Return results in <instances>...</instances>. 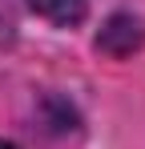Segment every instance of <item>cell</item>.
I'll use <instances>...</instances> for the list:
<instances>
[{
	"label": "cell",
	"instance_id": "cell-2",
	"mask_svg": "<svg viewBox=\"0 0 145 149\" xmlns=\"http://www.w3.org/2000/svg\"><path fill=\"white\" fill-rule=\"evenodd\" d=\"M28 8L52 28H77L89 16V0H28Z\"/></svg>",
	"mask_w": 145,
	"mask_h": 149
},
{
	"label": "cell",
	"instance_id": "cell-3",
	"mask_svg": "<svg viewBox=\"0 0 145 149\" xmlns=\"http://www.w3.org/2000/svg\"><path fill=\"white\" fill-rule=\"evenodd\" d=\"M0 149H16V145H12V141H4V137H0Z\"/></svg>",
	"mask_w": 145,
	"mask_h": 149
},
{
	"label": "cell",
	"instance_id": "cell-1",
	"mask_svg": "<svg viewBox=\"0 0 145 149\" xmlns=\"http://www.w3.org/2000/svg\"><path fill=\"white\" fill-rule=\"evenodd\" d=\"M141 45H145V20L133 12H113L105 28L97 32V49L109 56H133Z\"/></svg>",
	"mask_w": 145,
	"mask_h": 149
}]
</instances>
